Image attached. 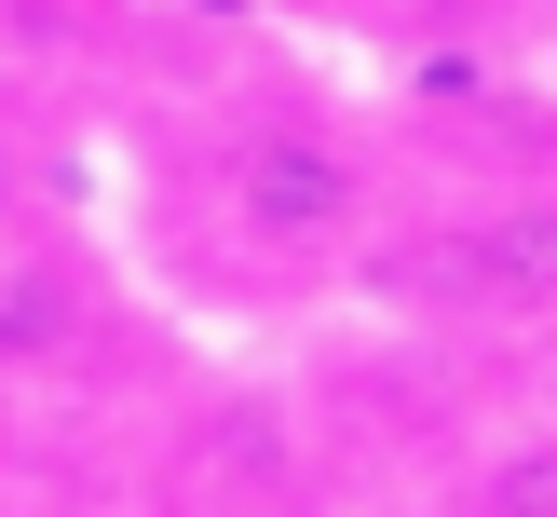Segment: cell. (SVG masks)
<instances>
[{
	"label": "cell",
	"mask_w": 557,
	"mask_h": 517,
	"mask_svg": "<svg viewBox=\"0 0 557 517\" xmlns=\"http://www.w3.org/2000/svg\"><path fill=\"white\" fill-rule=\"evenodd\" d=\"M381 299L449 327H544L557 313V190H504V205H462L408 245H354Z\"/></svg>",
	"instance_id": "cell-1"
},
{
	"label": "cell",
	"mask_w": 557,
	"mask_h": 517,
	"mask_svg": "<svg viewBox=\"0 0 557 517\" xmlns=\"http://www.w3.org/2000/svg\"><path fill=\"white\" fill-rule=\"evenodd\" d=\"M218 205H232V232L259 245V259H354V245L381 232V177L368 150H354L341 123H313V109H259V123L232 136V163H218Z\"/></svg>",
	"instance_id": "cell-2"
},
{
	"label": "cell",
	"mask_w": 557,
	"mask_h": 517,
	"mask_svg": "<svg viewBox=\"0 0 557 517\" xmlns=\"http://www.w3.org/2000/svg\"><path fill=\"white\" fill-rule=\"evenodd\" d=\"M109 341V286L69 232H0V381H69Z\"/></svg>",
	"instance_id": "cell-3"
},
{
	"label": "cell",
	"mask_w": 557,
	"mask_h": 517,
	"mask_svg": "<svg viewBox=\"0 0 557 517\" xmlns=\"http://www.w3.org/2000/svg\"><path fill=\"white\" fill-rule=\"evenodd\" d=\"M462 517H557V422L504 435V450L462 477Z\"/></svg>",
	"instance_id": "cell-4"
},
{
	"label": "cell",
	"mask_w": 557,
	"mask_h": 517,
	"mask_svg": "<svg viewBox=\"0 0 557 517\" xmlns=\"http://www.w3.org/2000/svg\"><path fill=\"white\" fill-rule=\"evenodd\" d=\"M0 232H41V150L0 123Z\"/></svg>",
	"instance_id": "cell-5"
},
{
	"label": "cell",
	"mask_w": 557,
	"mask_h": 517,
	"mask_svg": "<svg viewBox=\"0 0 557 517\" xmlns=\"http://www.w3.org/2000/svg\"><path fill=\"white\" fill-rule=\"evenodd\" d=\"M0 517H14V504H0Z\"/></svg>",
	"instance_id": "cell-6"
}]
</instances>
